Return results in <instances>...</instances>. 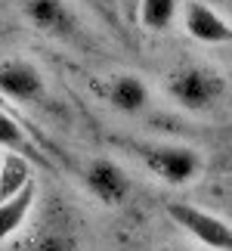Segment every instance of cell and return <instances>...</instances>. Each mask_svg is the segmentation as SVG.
<instances>
[{
  "instance_id": "6da1fadb",
  "label": "cell",
  "mask_w": 232,
  "mask_h": 251,
  "mask_svg": "<svg viewBox=\"0 0 232 251\" xmlns=\"http://www.w3.org/2000/svg\"><path fill=\"white\" fill-rule=\"evenodd\" d=\"M121 146L139 158L155 180L167 186H189L205 174V155L183 143H155V140H121Z\"/></svg>"
},
{
  "instance_id": "7a4b0ae2",
  "label": "cell",
  "mask_w": 232,
  "mask_h": 251,
  "mask_svg": "<svg viewBox=\"0 0 232 251\" xmlns=\"http://www.w3.org/2000/svg\"><path fill=\"white\" fill-rule=\"evenodd\" d=\"M164 90L180 109L186 112H210L226 96V78L210 65L183 62L167 72Z\"/></svg>"
},
{
  "instance_id": "3957f363",
  "label": "cell",
  "mask_w": 232,
  "mask_h": 251,
  "mask_svg": "<svg viewBox=\"0 0 232 251\" xmlns=\"http://www.w3.org/2000/svg\"><path fill=\"white\" fill-rule=\"evenodd\" d=\"M167 217L180 229H186L205 251H232V224L229 220L210 214L205 208L186 205V201L167 205Z\"/></svg>"
},
{
  "instance_id": "277c9868",
  "label": "cell",
  "mask_w": 232,
  "mask_h": 251,
  "mask_svg": "<svg viewBox=\"0 0 232 251\" xmlns=\"http://www.w3.org/2000/svg\"><path fill=\"white\" fill-rule=\"evenodd\" d=\"M0 93L13 102L34 105L46 100V78L37 69V62L25 59V56H13V59L0 62Z\"/></svg>"
},
{
  "instance_id": "5b68a950",
  "label": "cell",
  "mask_w": 232,
  "mask_h": 251,
  "mask_svg": "<svg viewBox=\"0 0 232 251\" xmlns=\"http://www.w3.org/2000/svg\"><path fill=\"white\" fill-rule=\"evenodd\" d=\"M81 180H84L87 192H90L99 205H105V208L124 205V201L130 199V189H133L127 171H124L118 161H112V158H93V161H87Z\"/></svg>"
},
{
  "instance_id": "8992f818",
  "label": "cell",
  "mask_w": 232,
  "mask_h": 251,
  "mask_svg": "<svg viewBox=\"0 0 232 251\" xmlns=\"http://www.w3.org/2000/svg\"><path fill=\"white\" fill-rule=\"evenodd\" d=\"M19 13L31 28H37L41 34H50L56 41H77L81 28H77V16L65 3L56 0H25L19 3Z\"/></svg>"
},
{
  "instance_id": "52a82bcc",
  "label": "cell",
  "mask_w": 232,
  "mask_h": 251,
  "mask_svg": "<svg viewBox=\"0 0 232 251\" xmlns=\"http://www.w3.org/2000/svg\"><path fill=\"white\" fill-rule=\"evenodd\" d=\"M96 93L105 100V105H112L115 112L121 115H142L152 105V93H149V84L133 72H118L112 78H105Z\"/></svg>"
},
{
  "instance_id": "ba28073f",
  "label": "cell",
  "mask_w": 232,
  "mask_h": 251,
  "mask_svg": "<svg viewBox=\"0 0 232 251\" xmlns=\"http://www.w3.org/2000/svg\"><path fill=\"white\" fill-rule=\"evenodd\" d=\"M186 34L201 44H232V22L208 3H186L183 9Z\"/></svg>"
},
{
  "instance_id": "9c48e42d",
  "label": "cell",
  "mask_w": 232,
  "mask_h": 251,
  "mask_svg": "<svg viewBox=\"0 0 232 251\" xmlns=\"http://www.w3.org/2000/svg\"><path fill=\"white\" fill-rule=\"evenodd\" d=\"M28 251H81V236L69 224V217L53 211V214H46L41 220L37 233L31 236Z\"/></svg>"
},
{
  "instance_id": "30bf717a",
  "label": "cell",
  "mask_w": 232,
  "mask_h": 251,
  "mask_svg": "<svg viewBox=\"0 0 232 251\" xmlns=\"http://www.w3.org/2000/svg\"><path fill=\"white\" fill-rule=\"evenodd\" d=\"M0 149H6L9 155L25 158L28 165H44V168H50V158L44 155V149L37 146V143L25 133L22 124H19L13 115H6L3 109H0Z\"/></svg>"
},
{
  "instance_id": "8fae6325",
  "label": "cell",
  "mask_w": 232,
  "mask_h": 251,
  "mask_svg": "<svg viewBox=\"0 0 232 251\" xmlns=\"http://www.w3.org/2000/svg\"><path fill=\"white\" fill-rule=\"evenodd\" d=\"M34 201H37V186L31 183V186H25L13 201L0 205V245L25 226V220H28V214H31Z\"/></svg>"
},
{
  "instance_id": "7c38bea8",
  "label": "cell",
  "mask_w": 232,
  "mask_h": 251,
  "mask_svg": "<svg viewBox=\"0 0 232 251\" xmlns=\"http://www.w3.org/2000/svg\"><path fill=\"white\" fill-rule=\"evenodd\" d=\"M177 16H180V3H173V0H146V3H139V22L155 34L173 28Z\"/></svg>"
},
{
  "instance_id": "4fadbf2b",
  "label": "cell",
  "mask_w": 232,
  "mask_h": 251,
  "mask_svg": "<svg viewBox=\"0 0 232 251\" xmlns=\"http://www.w3.org/2000/svg\"><path fill=\"white\" fill-rule=\"evenodd\" d=\"M223 16H232V3H223Z\"/></svg>"
},
{
  "instance_id": "5bb4252c",
  "label": "cell",
  "mask_w": 232,
  "mask_h": 251,
  "mask_svg": "<svg viewBox=\"0 0 232 251\" xmlns=\"http://www.w3.org/2000/svg\"><path fill=\"white\" fill-rule=\"evenodd\" d=\"M161 251H189V248H180V245H173V248H161Z\"/></svg>"
}]
</instances>
